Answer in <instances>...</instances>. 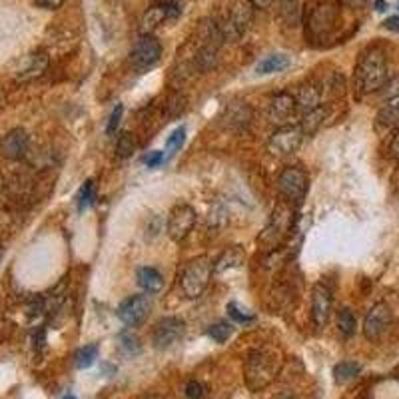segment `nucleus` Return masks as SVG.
<instances>
[{"label":"nucleus","mask_w":399,"mask_h":399,"mask_svg":"<svg viewBox=\"0 0 399 399\" xmlns=\"http://www.w3.org/2000/svg\"><path fill=\"white\" fill-rule=\"evenodd\" d=\"M388 80L389 68L386 52L378 46H371V48L364 50L359 60H357L356 74H354L357 90L361 94H371V92H378L386 86Z\"/></svg>","instance_id":"nucleus-1"},{"label":"nucleus","mask_w":399,"mask_h":399,"mask_svg":"<svg viewBox=\"0 0 399 399\" xmlns=\"http://www.w3.org/2000/svg\"><path fill=\"white\" fill-rule=\"evenodd\" d=\"M274 371H276V359L271 354L266 352H252L246 361V379H248V386L252 389H259L264 386H268L274 378Z\"/></svg>","instance_id":"nucleus-8"},{"label":"nucleus","mask_w":399,"mask_h":399,"mask_svg":"<svg viewBox=\"0 0 399 399\" xmlns=\"http://www.w3.org/2000/svg\"><path fill=\"white\" fill-rule=\"evenodd\" d=\"M234 334V327L232 324H227V322H218V324L210 325V330H208V335L216 342V344H224L227 342L230 337Z\"/></svg>","instance_id":"nucleus-29"},{"label":"nucleus","mask_w":399,"mask_h":399,"mask_svg":"<svg viewBox=\"0 0 399 399\" xmlns=\"http://www.w3.org/2000/svg\"><path fill=\"white\" fill-rule=\"evenodd\" d=\"M252 120V110L246 102H234L226 108V122L232 128H246Z\"/></svg>","instance_id":"nucleus-23"},{"label":"nucleus","mask_w":399,"mask_h":399,"mask_svg":"<svg viewBox=\"0 0 399 399\" xmlns=\"http://www.w3.org/2000/svg\"><path fill=\"white\" fill-rule=\"evenodd\" d=\"M303 138H305V134H303L302 126H280V128L276 130L274 134L270 136V140H268V150L274 154V156H291L293 152L300 150V146L303 144Z\"/></svg>","instance_id":"nucleus-9"},{"label":"nucleus","mask_w":399,"mask_h":399,"mask_svg":"<svg viewBox=\"0 0 399 399\" xmlns=\"http://www.w3.org/2000/svg\"><path fill=\"white\" fill-rule=\"evenodd\" d=\"M339 0H310L308 18H305V33L315 40H322L332 33L337 21Z\"/></svg>","instance_id":"nucleus-2"},{"label":"nucleus","mask_w":399,"mask_h":399,"mask_svg":"<svg viewBox=\"0 0 399 399\" xmlns=\"http://www.w3.org/2000/svg\"><path fill=\"white\" fill-rule=\"evenodd\" d=\"M0 259H2V248H0Z\"/></svg>","instance_id":"nucleus-47"},{"label":"nucleus","mask_w":399,"mask_h":399,"mask_svg":"<svg viewBox=\"0 0 399 399\" xmlns=\"http://www.w3.org/2000/svg\"><path fill=\"white\" fill-rule=\"evenodd\" d=\"M383 28H388L391 33H399V16H389L383 21Z\"/></svg>","instance_id":"nucleus-41"},{"label":"nucleus","mask_w":399,"mask_h":399,"mask_svg":"<svg viewBox=\"0 0 399 399\" xmlns=\"http://www.w3.org/2000/svg\"><path fill=\"white\" fill-rule=\"evenodd\" d=\"M310 188V178L300 166H288L278 176V190L281 198L291 206H300L305 200Z\"/></svg>","instance_id":"nucleus-5"},{"label":"nucleus","mask_w":399,"mask_h":399,"mask_svg":"<svg viewBox=\"0 0 399 399\" xmlns=\"http://www.w3.org/2000/svg\"><path fill=\"white\" fill-rule=\"evenodd\" d=\"M180 14V6L176 2L164 0V2H156L152 4L148 11L142 14L140 21V33L142 36L146 34H154L166 21H174Z\"/></svg>","instance_id":"nucleus-12"},{"label":"nucleus","mask_w":399,"mask_h":399,"mask_svg":"<svg viewBox=\"0 0 399 399\" xmlns=\"http://www.w3.org/2000/svg\"><path fill=\"white\" fill-rule=\"evenodd\" d=\"M389 156L399 162V130L393 134V138L389 142Z\"/></svg>","instance_id":"nucleus-39"},{"label":"nucleus","mask_w":399,"mask_h":399,"mask_svg":"<svg viewBox=\"0 0 399 399\" xmlns=\"http://www.w3.org/2000/svg\"><path fill=\"white\" fill-rule=\"evenodd\" d=\"M134 150H136L134 136L130 132H122L118 136V140H116V154H118L120 158H128V156L134 154Z\"/></svg>","instance_id":"nucleus-30"},{"label":"nucleus","mask_w":399,"mask_h":399,"mask_svg":"<svg viewBox=\"0 0 399 399\" xmlns=\"http://www.w3.org/2000/svg\"><path fill=\"white\" fill-rule=\"evenodd\" d=\"M254 2L252 0H234L224 24H220L224 38H240L248 33L254 22Z\"/></svg>","instance_id":"nucleus-6"},{"label":"nucleus","mask_w":399,"mask_h":399,"mask_svg":"<svg viewBox=\"0 0 399 399\" xmlns=\"http://www.w3.org/2000/svg\"><path fill=\"white\" fill-rule=\"evenodd\" d=\"M389 324H391V308L386 302L376 303L366 315L364 335L369 342H378L379 337L388 332Z\"/></svg>","instance_id":"nucleus-15"},{"label":"nucleus","mask_w":399,"mask_h":399,"mask_svg":"<svg viewBox=\"0 0 399 399\" xmlns=\"http://www.w3.org/2000/svg\"><path fill=\"white\" fill-rule=\"evenodd\" d=\"M48 64H50V58L44 52H30V55L22 56L16 64V70H14V78L16 82H33V80H38L40 76L46 74L48 70Z\"/></svg>","instance_id":"nucleus-14"},{"label":"nucleus","mask_w":399,"mask_h":399,"mask_svg":"<svg viewBox=\"0 0 399 399\" xmlns=\"http://www.w3.org/2000/svg\"><path fill=\"white\" fill-rule=\"evenodd\" d=\"M186 395H188V399H204V386H202L200 381H188V386H186Z\"/></svg>","instance_id":"nucleus-36"},{"label":"nucleus","mask_w":399,"mask_h":399,"mask_svg":"<svg viewBox=\"0 0 399 399\" xmlns=\"http://www.w3.org/2000/svg\"><path fill=\"white\" fill-rule=\"evenodd\" d=\"M325 116H327V110H325L324 106H320V108H315V110H312V112H308V114H303L302 122H300L303 134H305V136H310V134H313V132H317V130L322 128Z\"/></svg>","instance_id":"nucleus-25"},{"label":"nucleus","mask_w":399,"mask_h":399,"mask_svg":"<svg viewBox=\"0 0 399 399\" xmlns=\"http://www.w3.org/2000/svg\"><path fill=\"white\" fill-rule=\"evenodd\" d=\"M184 140H186V130H174L172 134H170V138L166 140V154H168V156H174L176 152H180Z\"/></svg>","instance_id":"nucleus-31"},{"label":"nucleus","mask_w":399,"mask_h":399,"mask_svg":"<svg viewBox=\"0 0 399 399\" xmlns=\"http://www.w3.org/2000/svg\"><path fill=\"white\" fill-rule=\"evenodd\" d=\"M98 359V345L90 344L80 347L74 354V364L78 369H88Z\"/></svg>","instance_id":"nucleus-28"},{"label":"nucleus","mask_w":399,"mask_h":399,"mask_svg":"<svg viewBox=\"0 0 399 399\" xmlns=\"http://www.w3.org/2000/svg\"><path fill=\"white\" fill-rule=\"evenodd\" d=\"M359 371H361V366L356 361H339L334 367V378L337 383H347V381L356 379L359 376Z\"/></svg>","instance_id":"nucleus-26"},{"label":"nucleus","mask_w":399,"mask_h":399,"mask_svg":"<svg viewBox=\"0 0 399 399\" xmlns=\"http://www.w3.org/2000/svg\"><path fill=\"white\" fill-rule=\"evenodd\" d=\"M66 399H74V398H66Z\"/></svg>","instance_id":"nucleus-48"},{"label":"nucleus","mask_w":399,"mask_h":399,"mask_svg":"<svg viewBox=\"0 0 399 399\" xmlns=\"http://www.w3.org/2000/svg\"><path fill=\"white\" fill-rule=\"evenodd\" d=\"M120 342H122V347L128 352V354H138L140 352V339L134 334H122L120 335Z\"/></svg>","instance_id":"nucleus-35"},{"label":"nucleus","mask_w":399,"mask_h":399,"mask_svg":"<svg viewBox=\"0 0 399 399\" xmlns=\"http://www.w3.org/2000/svg\"><path fill=\"white\" fill-rule=\"evenodd\" d=\"M293 96H296V102H298V110L302 114H308L312 110L324 106L322 104V90L315 84H303V86L298 88V92Z\"/></svg>","instance_id":"nucleus-19"},{"label":"nucleus","mask_w":399,"mask_h":399,"mask_svg":"<svg viewBox=\"0 0 399 399\" xmlns=\"http://www.w3.org/2000/svg\"><path fill=\"white\" fill-rule=\"evenodd\" d=\"M122 114H124V106H122V104H116V108L112 110V114H110L108 126H106V134H108V136H114V134H116V130H118L120 126V120H122Z\"/></svg>","instance_id":"nucleus-34"},{"label":"nucleus","mask_w":399,"mask_h":399,"mask_svg":"<svg viewBox=\"0 0 399 399\" xmlns=\"http://www.w3.org/2000/svg\"><path fill=\"white\" fill-rule=\"evenodd\" d=\"M342 2H345V4L352 6V9H364V6L369 4L371 0H342Z\"/></svg>","instance_id":"nucleus-42"},{"label":"nucleus","mask_w":399,"mask_h":399,"mask_svg":"<svg viewBox=\"0 0 399 399\" xmlns=\"http://www.w3.org/2000/svg\"><path fill=\"white\" fill-rule=\"evenodd\" d=\"M290 64H291V60L288 55H270V56H266L264 60H259L258 66H256V72L262 76L276 74V72L286 70V68H288Z\"/></svg>","instance_id":"nucleus-24"},{"label":"nucleus","mask_w":399,"mask_h":399,"mask_svg":"<svg viewBox=\"0 0 399 399\" xmlns=\"http://www.w3.org/2000/svg\"><path fill=\"white\" fill-rule=\"evenodd\" d=\"M34 4L38 9H44V11H56L64 4V0H34Z\"/></svg>","instance_id":"nucleus-38"},{"label":"nucleus","mask_w":399,"mask_h":399,"mask_svg":"<svg viewBox=\"0 0 399 399\" xmlns=\"http://www.w3.org/2000/svg\"><path fill=\"white\" fill-rule=\"evenodd\" d=\"M160 56H162L160 43L152 34H146V36H140V40L134 44V48L130 50V66L142 74V72H148L158 64Z\"/></svg>","instance_id":"nucleus-7"},{"label":"nucleus","mask_w":399,"mask_h":399,"mask_svg":"<svg viewBox=\"0 0 399 399\" xmlns=\"http://www.w3.org/2000/svg\"><path fill=\"white\" fill-rule=\"evenodd\" d=\"M280 2L283 4V6H290V4H293L296 0H280Z\"/></svg>","instance_id":"nucleus-45"},{"label":"nucleus","mask_w":399,"mask_h":399,"mask_svg":"<svg viewBox=\"0 0 399 399\" xmlns=\"http://www.w3.org/2000/svg\"><path fill=\"white\" fill-rule=\"evenodd\" d=\"M136 280H138V286L146 293H158V291L164 288V278L160 271L156 268H140L136 271Z\"/></svg>","instance_id":"nucleus-22"},{"label":"nucleus","mask_w":399,"mask_h":399,"mask_svg":"<svg viewBox=\"0 0 399 399\" xmlns=\"http://www.w3.org/2000/svg\"><path fill=\"white\" fill-rule=\"evenodd\" d=\"M293 206L290 202H281L274 208L268 224L264 227L262 236H259V244H264L268 249L280 248V244L288 237L293 226Z\"/></svg>","instance_id":"nucleus-4"},{"label":"nucleus","mask_w":399,"mask_h":399,"mask_svg":"<svg viewBox=\"0 0 399 399\" xmlns=\"http://www.w3.org/2000/svg\"><path fill=\"white\" fill-rule=\"evenodd\" d=\"M198 214L192 206L178 204L174 206L170 216H168V224H166V232L172 237L174 242H184L190 236V232L194 230Z\"/></svg>","instance_id":"nucleus-10"},{"label":"nucleus","mask_w":399,"mask_h":399,"mask_svg":"<svg viewBox=\"0 0 399 399\" xmlns=\"http://www.w3.org/2000/svg\"><path fill=\"white\" fill-rule=\"evenodd\" d=\"M332 291L325 283H315L312 288V322L317 330H322L330 322L332 315Z\"/></svg>","instance_id":"nucleus-18"},{"label":"nucleus","mask_w":399,"mask_h":399,"mask_svg":"<svg viewBox=\"0 0 399 399\" xmlns=\"http://www.w3.org/2000/svg\"><path fill=\"white\" fill-rule=\"evenodd\" d=\"M142 162L146 164L148 168H158V166L164 162V152H160V150L148 152V154L142 158Z\"/></svg>","instance_id":"nucleus-37"},{"label":"nucleus","mask_w":399,"mask_h":399,"mask_svg":"<svg viewBox=\"0 0 399 399\" xmlns=\"http://www.w3.org/2000/svg\"><path fill=\"white\" fill-rule=\"evenodd\" d=\"M186 334V324L180 317H162L152 330V345L156 349H170Z\"/></svg>","instance_id":"nucleus-11"},{"label":"nucleus","mask_w":399,"mask_h":399,"mask_svg":"<svg viewBox=\"0 0 399 399\" xmlns=\"http://www.w3.org/2000/svg\"><path fill=\"white\" fill-rule=\"evenodd\" d=\"M298 102L291 92H280L270 100V108H268V116L274 124L278 126H290L291 120L298 116Z\"/></svg>","instance_id":"nucleus-16"},{"label":"nucleus","mask_w":399,"mask_h":399,"mask_svg":"<svg viewBox=\"0 0 399 399\" xmlns=\"http://www.w3.org/2000/svg\"><path fill=\"white\" fill-rule=\"evenodd\" d=\"M278 399H293V398H291V395H280Z\"/></svg>","instance_id":"nucleus-46"},{"label":"nucleus","mask_w":399,"mask_h":399,"mask_svg":"<svg viewBox=\"0 0 399 399\" xmlns=\"http://www.w3.org/2000/svg\"><path fill=\"white\" fill-rule=\"evenodd\" d=\"M92 202H94V182L86 180L82 190H80V196H78V210L84 212L88 206H92Z\"/></svg>","instance_id":"nucleus-32"},{"label":"nucleus","mask_w":399,"mask_h":399,"mask_svg":"<svg viewBox=\"0 0 399 399\" xmlns=\"http://www.w3.org/2000/svg\"><path fill=\"white\" fill-rule=\"evenodd\" d=\"M152 310V303L148 296H130L124 302L118 305V317L122 324L128 327H136V325L144 324V320L148 317Z\"/></svg>","instance_id":"nucleus-13"},{"label":"nucleus","mask_w":399,"mask_h":399,"mask_svg":"<svg viewBox=\"0 0 399 399\" xmlns=\"http://www.w3.org/2000/svg\"><path fill=\"white\" fill-rule=\"evenodd\" d=\"M227 315L232 317V320H236L240 324H249V322H254V315L246 310H242V308H237V303H227Z\"/></svg>","instance_id":"nucleus-33"},{"label":"nucleus","mask_w":399,"mask_h":399,"mask_svg":"<svg viewBox=\"0 0 399 399\" xmlns=\"http://www.w3.org/2000/svg\"><path fill=\"white\" fill-rule=\"evenodd\" d=\"M376 6H378V11H386V9H383V6H386V2H383V0H378V2H376Z\"/></svg>","instance_id":"nucleus-44"},{"label":"nucleus","mask_w":399,"mask_h":399,"mask_svg":"<svg viewBox=\"0 0 399 399\" xmlns=\"http://www.w3.org/2000/svg\"><path fill=\"white\" fill-rule=\"evenodd\" d=\"M246 262V252L240 248V246H230L227 249H224L214 262V271H226L240 268L242 264Z\"/></svg>","instance_id":"nucleus-21"},{"label":"nucleus","mask_w":399,"mask_h":399,"mask_svg":"<svg viewBox=\"0 0 399 399\" xmlns=\"http://www.w3.org/2000/svg\"><path fill=\"white\" fill-rule=\"evenodd\" d=\"M34 349H43L44 344H46V334H44V327H38L36 332H34Z\"/></svg>","instance_id":"nucleus-40"},{"label":"nucleus","mask_w":399,"mask_h":399,"mask_svg":"<svg viewBox=\"0 0 399 399\" xmlns=\"http://www.w3.org/2000/svg\"><path fill=\"white\" fill-rule=\"evenodd\" d=\"M252 2H254V6H256V9H268L274 0H252Z\"/></svg>","instance_id":"nucleus-43"},{"label":"nucleus","mask_w":399,"mask_h":399,"mask_svg":"<svg viewBox=\"0 0 399 399\" xmlns=\"http://www.w3.org/2000/svg\"><path fill=\"white\" fill-rule=\"evenodd\" d=\"M28 148H30V138L22 128H14L6 132L0 140V156L6 160H22L28 156Z\"/></svg>","instance_id":"nucleus-17"},{"label":"nucleus","mask_w":399,"mask_h":399,"mask_svg":"<svg viewBox=\"0 0 399 399\" xmlns=\"http://www.w3.org/2000/svg\"><path fill=\"white\" fill-rule=\"evenodd\" d=\"M376 126L383 130H399V94L389 98L388 102L379 108L376 116Z\"/></svg>","instance_id":"nucleus-20"},{"label":"nucleus","mask_w":399,"mask_h":399,"mask_svg":"<svg viewBox=\"0 0 399 399\" xmlns=\"http://www.w3.org/2000/svg\"><path fill=\"white\" fill-rule=\"evenodd\" d=\"M356 327H357V320L354 312L349 310V308H342L339 312H337V330L345 335V337H352V335L356 334Z\"/></svg>","instance_id":"nucleus-27"},{"label":"nucleus","mask_w":399,"mask_h":399,"mask_svg":"<svg viewBox=\"0 0 399 399\" xmlns=\"http://www.w3.org/2000/svg\"><path fill=\"white\" fill-rule=\"evenodd\" d=\"M212 271H214V262L208 256H198L192 262H188L180 276V288L184 296L188 300H198L208 288Z\"/></svg>","instance_id":"nucleus-3"}]
</instances>
